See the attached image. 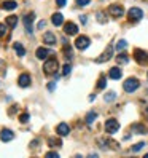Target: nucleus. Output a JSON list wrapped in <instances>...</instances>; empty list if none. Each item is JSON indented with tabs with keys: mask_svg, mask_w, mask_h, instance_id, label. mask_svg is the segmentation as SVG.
I'll return each instance as SVG.
<instances>
[{
	"mask_svg": "<svg viewBox=\"0 0 148 158\" xmlns=\"http://www.w3.org/2000/svg\"><path fill=\"white\" fill-rule=\"evenodd\" d=\"M97 19H99L100 23H102V24H104V23H107V19H105V15H104L102 11H99V13H97Z\"/></svg>",
	"mask_w": 148,
	"mask_h": 158,
	"instance_id": "nucleus-31",
	"label": "nucleus"
},
{
	"mask_svg": "<svg viewBox=\"0 0 148 158\" xmlns=\"http://www.w3.org/2000/svg\"><path fill=\"white\" fill-rule=\"evenodd\" d=\"M112 54H113V48H112V46H107L105 51H104L102 54H100L99 58H97V62H99V64H102V62L108 61L110 58H112Z\"/></svg>",
	"mask_w": 148,
	"mask_h": 158,
	"instance_id": "nucleus-7",
	"label": "nucleus"
},
{
	"mask_svg": "<svg viewBox=\"0 0 148 158\" xmlns=\"http://www.w3.org/2000/svg\"><path fill=\"white\" fill-rule=\"evenodd\" d=\"M132 129L137 133V134H146V128L143 126V125H138V123H135V125H132Z\"/></svg>",
	"mask_w": 148,
	"mask_h": 158,
	"instance_id": "nucleus-19",
	"label": "nucleus"
},
{
	"mask_svg": "<svg viewBox=\"0 0 148 158\" xmlns=\"http://www.w3.org/2000/svg\"><path fill=\"white\" fill-rule=\"evenodd\" d=\"M48 144H50L51 147H59V145H62L61 139H56V137H51V139H48Z\"/></svg>",
	"mask_w": 148,
	"mask_h": 158,
	"instance_id": "nucleus-22",
	"label": "nucleus"
},
{
	"mask_svg": "<svg viewBox=\"0 0 148 158\" xmlns=\"http://www.w3.org/2000/svg\"><path fill=\"white\" fill-rule=\"evenodd\" d=\"M46 156H48V158H58L59 153H56V152H48V153H46Z\"/></svg>",
	"mask_w": 148,
	"mask_h": 158,
	"instance_id": "nucleus-35",
	"label": "nucleus"
},
{
	"mask_svg": "<svg viewBox=\"0 0 148 158\" xmlns=\"http://www.w3.org/2000/svg\"><path fill=\"white\" fill-rule=\"evenodd\" d=\"M70 70H72V67L69 66V64H66V66L62 67V75H69V73H70Z\"/></svg>",
	"mask_w": 148,
	"mask_h": 158,
	"instance_id": "nucleus-30",
	"label": "nucleus"
},
{
	"mask_svg": "<svg viewBox=\"0 0 148 158\" xmlns=\"http://www.w3.org/2000/svg\"><path fill=\"white\" fill-rule=\"evenodd\" d=\"M19 122H21V123H27V122H29V114H22V115L19 117Z\"/></svg>",
	"mask_w": 148,
	"mask_h": 158,
	"instance_id": "nucleus-32",
	"label": "nucleus"
},
{
	"mask_svg": "<svg viewBox=\"0 0 148 158\" xmlns=\"http://www.w3.org/2000/svg\"><path fill=\"white\" fill-rule=\"evenodd\" d=\"M16 24H18V16H13V15H11V16L6 18V26H8V27H11V29H13Z\"/></svg>",
	"mask_w": 148,
	"mask_h": 158,
	"instance_id": "nucleus-20",
	"label": "nucleus"
},
{
	"mask_svg": "<svg viewBox=\"0 0 148 158\" xmlns=\"http://www.w3.org/2000/svg\"><path fill=\"white\" fill-rule=\"evenodd\" d=\"M56 131H58L59 136H67V134L70 133V128H69L67 123H59L58 128H56Z\"/></svg>",
	"mask_w": 148,
	"mask_h": 158,
	"instance_id": "nucleus-14",
	"label": "nucleus"
},
{
	"mask_svg": "<svg viewBox=\"0 0 148 158\" xmlns=\"http://www.w3.org/2000/svg\"><path fill=\"white\" fill-rule=\"evenodd\" d=\"M54 88H56V83H54V81H51L50 85H48V89H50V91H53Z\"/></svg>",
	"mask_w": 148,
	"mask_h": 158,
	"instance_id": "nucleus-37",
	"label": "nucleus"
},
{
	"mask_svg": "<svg viewBox=\"0 0 148 158\" xmlns=\"http://www.w3.org/2000/svg\"><path fill=\"white\" fill-rule=\"evenodd\" d=\"M96 117H97V115H96V112H89V114L86 115V123H88V125H91V123L96 120Z\"/></svg>",
	"mask_w": 148,
	"mask_h": 158,
	"instance_id": "nucleus-25",
	"label": "nucleus"
},
{
	"mask_svg": "<svg viewBox=\"0 0 148 158\" xmlns=\"http://www.w3.org/2000/svg\"><path fill=\"white\" fill-rule=\"evenodd\" d=\"M45 26H46V23H45V21H40V23H38V29H43Z\"/></svg>",
	"mask_w": 148,
	"mask_h": 158,
	"instance_id": "nucleus-38",
	"label": "nucleus"
},
{
	"mask_svg": "<svg viewBox=\"0 0 148 158\" xmlns=\"http://www.w3.org/2000/svg\"><path fill=\"white\" fill-rule=\"evenodd\" d=\"M6 34V26L5 24H0V37H3Z\"/></svg>",
	"mask_w": 148,
	"mask_h": 158,
	"instance_id": "nucleus-33",
	"label": "nucleus"
},
{
	"mask_svg": "<svg viewBox=\"0 0 148 158\" xmlns=\"http://www.w3.org/2000/svg\"><path fill=\"white\" fill-rule=\"evenodd\" d=\"M58 6H66V0H56Z\"/></svg>",
	"mask_w": 148,
	"mask_h": 158,
	"instance_id": "nucleus-36",
	"label": "nucleus"
},
{
	"mask_svg": "<svg viewBox=\"0 0 148 158\" xmlns=\"http://www.w3.org/2000/svg\"><path fill=\"white\" fill-rule=\"evenodd\" d=\"M58 69H59V64H58V61L54 58L46 59L45 64H43V72L46 73V75H53V73H56Z\"/></svg>",
	"mask_w": 148,
	"mask_h": 158,
	"instance_id": "nucleus-1",
	"label": "nucleus"
},
{
	"mask_svg": "<svg viewBox=\"0 0 148 158\" xmlns=\"http://www.w3.org/2000/svg\"><path fill=\"white\" fill-rule=\"evenodd\" d=\"M64 32H66L67 35H77L78 27H77L75 23H66L64 24Z\"/></svg>",
	"mask_w": 148,
	"mask_h": 158,
	"instance_id": "nucleus-8",
	"label": "nucleus"
},
{
	"mask_svg": "<svg viewBox=\"0 0 148 158\" xmlns=\"http://www.w3.org/2000/svg\"><path fill=\"white\" fill-rule=\"evenodd\" d=\"M16 6H18V3L14 2V0H5V2L2 3L3 10H14Z\"/></svg>",
	"mask_w": 148,
	"mask_h": 158,
	"instance_id": "nucleus-17",
	"label": "nucleus"
},
{
	"mask_svg": "<svg viewBox=\"0 0 148 158\" xmlns=\"http://www.w3.org/2000/svg\"><path fill=\"white\" fill-rule=\"evenodd\" d=\"M43 42L46 43V45H56V37H54V34L53 32H46L45 35H43Z\"/></svg>",
	"mask_w": 148,
	"mask_h": 158,
	"instance_id": "nucleus-15",
	"label": "nucleus"
},
{
	"mask_svg": "<svg viewBox=\"0 0 148 158\" xmlns=\"http://www.w3.org/2000/svg\"><path fill=\"white\" fill-rule=\"evenodd\" d=\"M145 147V142H138L132 147V152H138V150H142V148Z\"/></svg>",
	"mask_w": 148,
	"mask_h": 158,
	"instance_id": "nucleus-28",
	"label": "nucleus"
},
{
	"mask_svg": "<svg viewBox=\"0 0 148 158\" xmlns=\"http://www.w3.org/2000/svg\"><path fill=\"white\" fill-rule=\"evenodd\" d=\"M51 21H53L54 26H61V24L64 23V16H62L61 13H54L53 18H51Z\"/></svg>",
	"mask_w": 148,
	"mask_h": 158,
	"instance_id": "nucleus-18",
	"label": "nucleus"
},
{
	"mask_svg": "<svg viewBox=\"0 0 148 158\" xmlns=\"http://www.w3.org/2000/svg\"><path fill=\"white\" fill-rule=\"evenodd\" d=\"M115 98H116V94H115L113 91H110V93H107V94H105V101H107V102L115 101Z\"/></svg>",
	"mask_w": 148,
	"mask_h": 158,
	"instance_id": "nucleus-27",
	"label": "nucleus"
},
{
	"mask_svg": "<svg viewBox=\"0 0 148 158\" xmlns=\"http://www.w3.org/2000/svg\"><path fill=\"white\" fill-rule=\"evenodd\" d=\"M30 75L29 73H21L19 75V78H18V83H19V86H22V88H27L30 85Z\"/></svg>",
	"mask_w": 148,
	"mask_h": 158,
	"instance_id": "nucleus-10",
	"label": "nucleus"
},
{
	"mask_svg": "<svg viewBox=\"0 0 148 158\" xmlns=\"http://www.w3.org/2000/svg\"><path fill=\"white\" fill-rule=\"evenodd\" d=\"M80 21H81L83 24H86V21H88V19H86V16H80Z\"/></svg>",
	"mask_w": 148,
	"mask_h": 158,
	"instance_id": "nucleus-39",
	"label": "nucleus"
},
{
	"mask_svg": "<svg viewBox=\"0 0 148 158\" xmlns=\"http://www.w3.org/2000/svg\"><path fill=\"white\" fill-rule=\"evenodd\" d=\"M13 137H14V134H13L11 129H2V131H0V139H2L3 142L13 141Z\"/></svg>",
	"mask_w": 148,
	"mask_h": 158,
	"instance_id": "nucleus-11",
	"label": "nucleus"
},
{
	"mask_svg": "<svg viewBox=\"0 0 148 158\" xmlns=\"http://www.w3.org/2000/svg\"><path fill=\"white\" fill-rule=\"evenodd\" d=\"M64 54H66V58H67V59H72L73 53H72V48H70L69 45H66V46H64Z\"/></svg>",
	"mask_w": 148,
	"mask_h": 158,
	"instance_id": "nucleus-24",
	"label": "nucleus"
},
{
	"mask_svg": "<svg viewBox=\"0 0 148 158\" xmlns=\"http://www.w3.org/2000/svg\"><path fill=\"white\" fill-rule=\"evenodd\" d=\"M91 2V0H77V5H80V6H85V5H88Z\"/></svg>",
	"mask_w": 148,
	"mask_h": 158,
	"instance_id": "nucleus-34",
	"label": "nucleus"
},
{
	"mask_svg": "<svg viewBox=\"0 0 148 158\" xmlns=\"http://www.w3.org/2000/svg\"><path fill=\"white\" fill-rule=\"evenodd\" d=\"M126 46H127V42H126V40H119V42H118V45H116V50L121 51V50H124V48H126Z\"/></svg>",
	"mask_w": 148,
	"mask_h": 158,
	"instance_id": "nucleus-26",
	"label": "nucleus"
},
{
	"mask_svg": "<svg viewBox=\"0 0 148 158\" xmlns=\"http://www.w3.org/2000/svg\"><path fill=\"white\" fill-rule=\"evenodd\" d=\"M50 54H51V51L46 50V48H38V50L35 51V56L38 58V59H46V58L50 56Z\"/></svg>",
	"mask_w": 148,
	"mask_h": 158,
	"instance_id": "nucleus-16",
	"label": "nucleus"
},
{
	"mask_svg": "<svg viewBox=\"0 0 148 158\" xmlns=\"http://www.w3.org/2000/svg\"><path fill=\"white\" fill-rule=\"evenodd\" d=\"M138 86H140V83H138V80L137 78H127L124 83H123V88H124V91L126 93H132V91H135Z\"/></svg>",
	"mask_w": 148,
	"mask_h": 158,
	"instance_id": "nucleus-2",
	"label": "nucleus"
},
{
	"mask_svg": "<svg viewBox=\"0 0 148 158\" xmlns=\"http://www.w3.org/2000/svg\"><path fill=\"white\" fill-rule=\"evenodd\" d=\"M118 129H119V123L116 122L115 118H110V120H107V122H105V131L108 134H115Z\"/></svg>",
	"mask_w": 148,
	"mask_h": 158,
	"instance_id": "nucleus-3",
	"label": "nucleus"
},
{
	"mask_svg": "<svg viewBox=\"0 0 148 158\" xmlns=\"http://www.w3.org/2000/svg\"><path fill=\"white\" fill-rule=\"evenodd\" d=\"M121 75H123V72H121V69H119V67H112V69L108 70V77L113 78V80H119V78H121Z\"/></svg>",
	"mask_w": 148,
	"mask_h": 158,
	"instance_id": "nucleus-13",
	"label": "nucleus"
},
{
	"mask_svg": "<svg viewBox=\"0 0 148 158\" xmlns=\"http://www.w3.org/2000/svg\"><path fill=\"white\" fill-rule=\"evenodd\" d=\"M34 18H35L34 13H29V15L24 16V26H26V31L29 34H32V21H34Z\"/></svg>",
	"mask_w": 148,
	"mask_h": 158,
	"instance_id": "nucleus-12",
	"label": "nucleus"
},
{
	"mask_svg": "<svg viewBox=\"0 0 148 158\" xmlns=\"http://www.w3.org/2000/svg\"><path fill=\"white\" fill-rule=\"evenodd\" d=\"M134 58L138 64H146L148 62V53L137 48V50H134Z\"/></svg>",
	"mask_w": 148,
	"mask_h": 158,
	"instance_id": "nucleus-5",
	"label": "nucleus"
},
{
	"mask_svg": "<svg viewBox=\"0 0 148 158\" xmlns=\"http://www.w3.org/2000/svg\"><path fill=\"white\" fill-rule=\"evenodd\" d=\"M89 43H91V40L88 39V37H85V35H80L78 39L75 40V46L78 50H86L89 46Z\"/></svg>",
	"mask_w": 148,
	"mask_h": 158,
	"instance_id": "nucleus-6",
	"label": "nucleus"
},
{
	"mask_svg": "<svg viewBox=\"0 0 148 158\" xmlns=\"http://www.w3.org/2000/svg\"><path fill=\"white\" fill-rule=\"evenodd\" d=\"M108 13L112 15L113 18H119V16H123L124 10H123V6H119V5H110Z\"/></svg>",
	"mask_w": 148,
	"mask_h": 158,
	"instance_id": "nucleus-9",
	"label": "nucleus"
},
{
	"mask_svg": "<svg viewBox=\"0 0 148 158\" xmlns=\"http://www.w3.org/2000/svg\"><path fill=\"white\" fill-rule=\"evenodd\" d=\"M14 50L18 53V56H24V54H26V50H24V46L21 43H14Z\"/></svg>",
	"mask_w": 148,
	"mask_h": 158,
	"instance_id": "nucleus-21",
	"label": "nucleus"
},
{
	"mask_svg": "<svg viewBox=\"0 0 148 158\" xmlns=\"http://www.w3.org/2000/svg\"><path fill=\"white\" fill-rule=\"evenodd\" d=\"M116 61H118L119 64H126V62L129 61V58H127V54L121 53V54H118V58H116Z\"/></svg>",
	"mask_w": 148,
	"mask_h": 158,
	"instance_id": "nucleus-23",
	"label": "nucleus"
},
{
	"mask_svg": "<svg viewBox=\"0 0 148 158\" xmlns=\"http://www.w3.org/2000/svg\"><path fill=\"white\" fill-rule=\"evenodd\" d=\"M127 15H129V19H131L132 23H134V21L137 23V21H140L142 18H143V11L140 10V8H137V6L131 8V10H129V13H127Z\"/></svg>",
	"mask_w": 148,
	"mask_h": 158,
	"instance_id": "nucleus-4",
	"label": "nucleus"
},
{
	"mask_svg": "<svg viewBox=\"0 0 148 158\" xmlns=\"http://www.w3.org/2000/svg\"><path fill=\"white\" fill-rule=\"evenodd\" d=\"M105 86H107V81H105V78L102 77V78L99 80V83H97V88H99V89H104Z\"/></svg>",
	"mask_w": 148,
	"mask_h": 158,
	"instance_id": "nucleus-29",
	"label": "nucleus"
}]
</instances>
